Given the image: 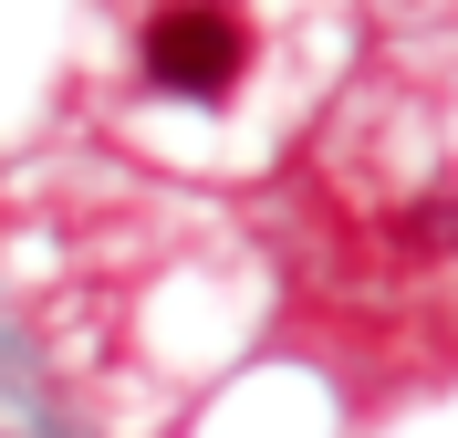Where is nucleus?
<instances>
[{
    "label": "nucleus",
    "instance_id": "1",
    "mask_svg": "<svg viewBox=\"0 0 458 438\" xmlns=\"http://www.w3.org/2000/svg\"><path fill=\"white\" fill-rule=\"evenodd\" d=\"M260 63V21L250 0H146L136 11V84L167 105H240Z\"/></svg>",
    "mask_w": 458,
    "mask_h": 438
}]
</instances>
